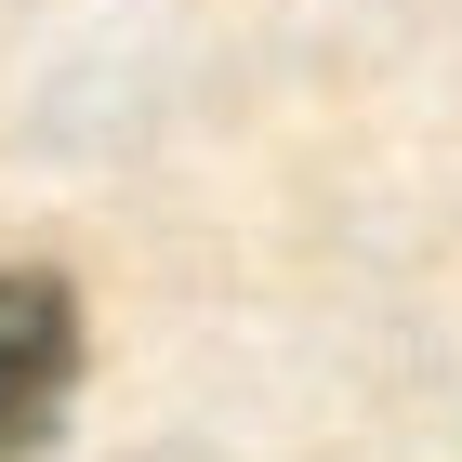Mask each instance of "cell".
Wrapping results in <instances>:
<instances>
[{
    "label": "cell",
    "instance_id": "1",
    "mask_svg": "<svg viewBox=\"0 0 462 462\" xmlns=\"http://www.w3.org/2000/svg\"><path fill=\"white\" fill-rule=\"evenodd\" d=\"M79 396V291L53 264H0V462H27Z\"/></svg>",
    "mask_w": 462,
    "mask_h": 462
}]
</instances>
